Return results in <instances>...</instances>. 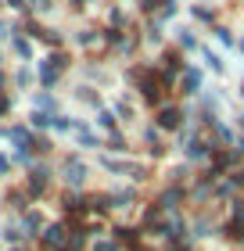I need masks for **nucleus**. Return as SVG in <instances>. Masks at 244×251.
Masks as SVG:
<instances>
[{
  "label": "nucleus",
  "mask_w": 244,
  "mask_h": 251,
  "mask_svg": "<svg viewBox=\"0 0 244 251\" xmlns=\"http://www.w3.org/2000/svg\"><path fill=\"white\" fill-rule=\"evenodd\" d=\"M47 244H54V248L61 244V230H57V226H54V230H47Z\"/></svg>",
  "instance_id": "obj_1"
},
{
  "label": "nucleus",
  "mask_w": 244,
  "mask_h": 251,
  "mask_svg": "<svg viewBox=\"0 0 244 251\" xmlns=\"http://www.w3.org/2000/svg\"><path fill=\"white\" fill-rule=\"evenodd\" d=\"M97 251H115V244H108V241H104V244H97Z\"/></svg>",
  "instance_id": "obj_2"
}]
</instances>
